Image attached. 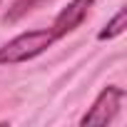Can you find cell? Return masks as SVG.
Returning a JSON list of instances; mask_svg holds the SVG:
<instances>
[{"label":"cell","mask_w":127,"mask_h":127,"mask_svg":"<svg viewBox=\"0 0 127 127\" xmlns=\"http://www.w3.org/2000/svg\"><path fill=\"white\" fill-rule=\"evenodd\" d=\"M125 97H127V92L122 87H115V85L105 87L97 95V100L92 102V107L82 115L80 125L82 127H90V125H110L115 120V115L120 112V105H122Z\"/></svg>","instance_id":"2"},{"label":"cell","mask_w":127,"mask_h":127,"mask_svg":"<svg viewBox=\"0 0 127 127\" xmlns=\"http://www.w3.org/2000/svg\"><path fill=\"white\" fill-rule=\"evenodd\" d=\"M125 23H127V13H125V8H122V10H117V15L105 25V30L97 32V40H112V37L122 35V32H125Z\"/></svg>","instance_id":"5"},{"label":"cell","mask_w":127,"mask_h":127,"mask_svg":"<svg viewBox=\"0 0 127 127\" xmlns=\"http://www.w3.org/2000/svg\"><path fill=\"white\" fill-rule=\"evenodd\" d=\"M47 0H15V3L8 8V13L3 15V23L5 25H13V23H18V20H23L28 13H32L35 8H40V5H45Z\"/></svg>","instance_id":"4"},{"label":"cell","mask_w":127,"mask_h":127,"mask_svg":"<svg viewBox=\"0 0 127 127\" xmlns=\"http://www.w3.org/2000/svg\"><path fill=\"white\" fill-rule=\"evenodd\" d=\"M95 5V0H72V3H67V8H62L57 13V18L52 20V35L60 40V37H65L70 35L72 30H77L85 18L90 15V8Z\"/></svg>","instance_id":"3"},{"label":"cell","mask_w":127,"mask_h":127,"mask_svg":"<svg viewBox=\"0 0 127 127\" xmlns=\"http://www.w3.org/2000/svg\"><path fill=\"white\" fill-rule=\"evenodd\" d=\"M57 37L52 35L50 28L45 30H30V32H23L18 37H13L10 42H5L0 47V67L5 65H18V62H28L37 55H42Z\"/></svg>","instance_id":"1"}]
</instances>
